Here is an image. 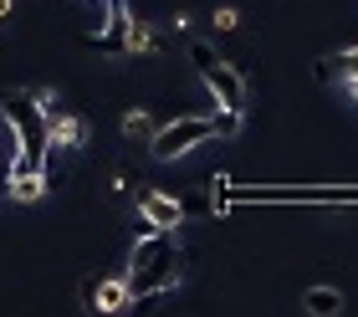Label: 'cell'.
<instances>
[{
  "instance_id": "5b68a950",
  "label": "cell",
  "mask_w": 358,
  "mask_h": 317,
  "mask_svg": "<svg viewBox=\"0 0 358 317\" xmlns=\"http://www.w3.org/2000/svg\"><path fill=\"white\" fill-rule=\"evenodd\" d=\"M138 215H143L154 230H174L179 220H185V205H179L174 195H164V190H143V195H138Z\"/></svg>"
},
{
  "instance_id": "9c48e42d",
  "label": "cell",
  "mask_w": 358,
  "mask_h": 317,
  "mask_svg": "<svg viewBox=\"0 0 358 317\" xmlns=\"http://www.w3.org/2000/svg\"><path fill=\"white\" fill-rule=\"evenodd\" d=\"M302 307L313 317H333V312H343V292L338 287H313V292H302Z\"/></svg>"
},
{
  "instance_id": "3957f363",
  "label": "cell",
  "mask_w": 358,
  "mask_h": 317,
  "mask_svg": "<svg viewBox=\"0 0 358 317\" xmlns=\"http://www.w3.org/2000/svg\"><path fill=\"white\" fill-rule=\"evenodd\" d=\"M189 62H194V72L205 77V87L215 92V103L225 113H246V77H241L231 62H220L215 46L210 41H189Z\"/></svg>"
},
{
  "instance_id": "ba28073f",
  "label": "cell",
  "mask_w": 358,
  "mask_h": 317,
  "mask_svg": "<svg viewBox=\"0 0 358 317\" xmlns=\"http://www.w3.org/2000/svg\"><path fill=\"white\" fill-rule=\"evenodd\" d=\"M6 195H15L21 205H31V199H41V195H46V174H41V169H10Z\"/></svg>"
},
{
  "instance_id": "6da1fadb",
  "label": "cell",
  "mask_w": 358,
  "mask_h": 317,
  "mask_svg": "<svg viewBox=\"0 0 358 317\" xmlns=\"http://www.w3.org/2000/svg\"><path fill=\"white\" fill-rule=\"evenodd\" d=\"M185 276V246H179L174 230H149L134 246V261H128V292H134V307H149L154 297H164L179 287Z\"/></svg>"
},
{
  "instance_id": "4fadbf2b",
  "label": "cell",
  "mask_w": 358,
  "mask_h": 317,
  "mask_svg": "<svg viewBox=\"0 0 358 317\" xmlns=\"http://www.w3.org/2000/svg\"><path fill=\"white\" fill-rule=\"evenodd\" d=\"M10 21V0H0V26H6Z\"/></svg>"
},
{
  "instance_id": "7c38bea8",
  "label": "cell",
  "mask_w": 358,
  "mask_h": 317,
  "mask_svg": "<svg viewBox=\"0 0 358 317\" xmlns=\"http://www.w3.org/2000/svg\"><path fill=\"white\" fill-rule=\"evenodd\" d=\"M343 87H348V97H353V103H358V77H348V82H343Z\"/></svg>"
},
{
  "instance_id": "52a82bcc",
  "label": "cell",
  "mask_w": 358,
  "mask_h": 317,
  "mask_svg": "<svg viewBox=\"0 0 358 317\" xmlns=\"http://www.w3.org/2000/svg\"><path fill=\"white\" fill-rule=\"evenodd\" d=\"M134 307V292H128V276H108L92 287V312H128Z\"/></svg>"
},
{
  "instance_id": "8992f818",
  "label": "cell",
  "mask_w": 358,
  "mask_h": 317,
  "mask_svg": "<svg viewBox=\"0 0 358 317\" xmlns=\"http://www.w3.org/2000/svg\"><path fill=\"white\" fill-rule=\"evenodd\" d=\"M83 143H87V123L77 113H62V108L46 113V148H83Z\"/></svg>"
},
{
  "instance_id": "8fae6325",
  "label": "cell",
  "mask_w": 358,
  "mask_h": 317,
  "mask_svg": "<svg viewBox=\"0 0 358 317\" xmlns=\"http://www.w3.org/2000/svg\"><path fill=\"white\" fill-rule=\"evenodd\" d=\"M149 128H154V118H149L143 108H134V113L123 118V133H128V139H138V133H149Z\"/></svg>"
},
{
  "instance_id": "7a4b0ae2",
  "label": "cell",
  "mask_w": 358,
  "mask_h": 317,
  "mask_svg": "<svg viewBox=\"0 0 358 317\" xmlns=\"http://www.w3.org/2000/svg\"><path fill=\"white\" fill-rule=\"evenodd\" d=\"M0 118L10 123L21 159L10 169H41L46 164V108L36 103V92H0Z\"/></svg>"
},
{
  "instance_id": "277c9868",
  "label": "cell",
  "mask_w": 358,
  "mask_h": 317,
  "mask_svg": "<svg viewBox=\"0 0 358 317\" xmlns=\"http://www.w3.org/2000/svg\"><path fill=\"white\" fill-rule=\"evenodd\" d=\"M210 139H220V118H174L164 128H154V143H149V154L159 164H169L179 154H189L194 143H210Z\"/></svg>"
},
{
  "instance_id": "30bf717a",
  "label": "cell",
  "mask_w": 358,
  "mask_h": 317,
  "mask_svg": "<svg viewBox=\"0 0 358 317\" xmlns=\"http://www.w3.org/2000/svg\"><path fill=\"white\" fill-rule=\"evenodd\" d=\"M328 82H348V77H358V46H348V52H333V57H322V66H317Z\"/></svg>"
}]
</instances>
